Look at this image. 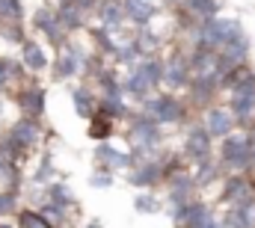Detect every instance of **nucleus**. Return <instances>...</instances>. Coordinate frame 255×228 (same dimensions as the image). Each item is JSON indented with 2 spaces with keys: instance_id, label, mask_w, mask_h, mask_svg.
Returning <instances> with one entry per match:
<instances>
[{
  "instance_id": "4468645a",
  "label": "nucleus",
  "mask_w": 255,
  "mask_h": 228,
  "mask_svg": "<svg viewBox=\"0 0 255 228\" xmlns=\"http://www.w3.org/2000/svg\"><path fill=\"white\" fill-rule=\"evenodd\" d=\"M95 163H98V169H133L130 154L119 151V148L110 145V142H98V148H95Z\"/></svg>"
},
{
  "instance_id": "7c9ffc66",
  "label": "nucleus",
  "mask_w": 255,
  "mask_h": 228,
  "mask_svg": "<svg viewBox=\"0 0 255 228\" xmlns=\"http://www.w3.org/2000/svg\"><path fill=\"white\" fill-rule=\"evenodd\" d=\"M48 202H54L60 208H71L74 205V196H71V190L65 187L63 181H54V184H48Z\"/></svg>"
},
{
  "instance_id": "412c9836",
  "label": "nucleus",
  "mask_w": 255,
  "mask_h": 228,
  "mask_svg": "<svg viewBox=\"0 0 255 228\" xmlns=\"http://www.w3.org/2000/svg\"><path fill=\"white\" fill-rule=\"evenodd\" d=\"M21 65L27 68V71H45L48 68V54H45V48L39 45V42H21Z\"/></svg>"
},
{
  "instance_id": "f3484780",
  "label": "nucleus",
  "mask_w": 255,
  "mask_h": 228,
  "mask_svg": "<svg viewBox=\"0 0 255 228\" xmlns=\"http://www.w3.org/2000/svg\"><path fill=\"white\" fill-rule=\"evenodd\" d=\"M15 101L21 107V115H27V118H42L45 115V92L39 86H24L15 95Z\"/></svg>"
},
{
  "instance_id": "20e7f679",
  "label": "nucleus",
  "mask_w": 255,
  "mask_h": 228,
  "mask_svg": "<svg viewBox=\"0 0 255 228\" xmlns=\"http://www.w3.org/2000/svg\"><path fill=\"white\" fill-rule=\"evenodd\" d=\"M142 113H148L157 124H178L184 115H187V107L175 98V95H148L142 101Z\"/></svg>"
},
{
  "instance_id": "ddd939ff",
  "label": "nucleus",
  "mask_w": 255,
  "mask_h": 228,
  "mask_svg": "<svg viewBox=\"0 0 255 228\" xmlns=\"http://www.w3.org/2000/svg\"><path fill=\"white\" fill-rule=\"evenodd\" d=\"M202 127L208 130V136H211V139H223L226 133L238 130L232 113H229V110H223V107H208V110H205V124H202Z\"/></svg>"
},
{
  "instance_id": "f8f14e48",
  "label": "nucleus",
  "mask_w": 255,
  "mask_h": 228,
  "mask_svg": "<svg viewBox=\"0 0 255 228\" xmlns=\"http://www.w3.org/2000/svg\"><path fill=\"white\" fill-rule=\"evenodd\" d=\"M33 27H36L39 33H45V39H48L54 48H60L65 39H68V33L63 30V24H60V18H57L54 9H39V12L33 15Z\"/></svg>"
},
{
  "instance_id": "f03ea898",
  "label": "nucleus",
  "mask_w": 255,
  "mask_h": 228,
  "mask_svg": "<svg viewBox=\"0 0 255 228\" xmlns=\"http://www.w3.org/2000/svg\"><path fill=\"white\" fill-rule=\"evenodd\" d=\"M229 92V113L235 118L238 130H247L255 121V71H250L244 80H238Z\"/></svg>"
},
{
  "instance_id": "c756f323",
  "label": "nucleus",
  "mask_w": 255,
  "mask_h": 228,
  "mask_svg": "<svg viewBox=\"0 0 255 228\" xmlns=\"http://www.w3.org/2000/svg\"><path fill=\"white\" fill-rule=\"evenodd\" d=\"M24 77H27V68H24V65H15V62L0 59V92L9 89L15 80H24Z\"/></svg>"
},
{
  "instance_id": "ea45409f",
  "label": "nucleus",
  "mask_w": 255,
  "mask_h": 228,
  "mask_svg": "<svg viewBox=\"0 0 255 228\" xmlns=\"http://www.w3.org/2000/svg\"><path fill=\"white\" fill-rule=\"evenodd\" d=\"M9 214H15V193L0 190V220L9 217Z\"/></svg>"
},
{
  "instance_id": "c9c22d12",
  "label": "nucleus",
  "mask_w": 255,
  "mask_h": 228,
  "mask_svg": "<svg viewBox=\"0 0 255 228\" xmlns=\"http://www.w3.org/2000/svg\"><path fill=\"white\" fill-rule=\"evenodd\" d=\"M0 33H3V39H9V42H15V45L24 42V27H21V21H0Z\"/></svg>"
},
{
  "instance_id": "4be33fe9",
  "label": "nucleus",
  "mask_w": 255,
  "mask_h": 228,
  "mask_svg": "<svg viewBox=\"0 0 255 228\" xmlns=\"http://www.w3.org/2000/svg\"><path fill=\"white\" fill-rule=\"evenodd\" d=\"M151 89H157L160 86V77H163V59H157V57H142V59H136V65H130Z\"/></svg>"
},
{
  "instance_id": "9d476101",
  "label": "nucleus",
  "mask_w": 255,
  "mask_h": 228,
  "mask_svg": "<svg viewBox=\"0 0 255 228\" xmlns=\"http://www.w3.org/2000/svg\"><path fill=\"white\" fill-rule=\"evenodd\" d=\"M6 133H9V139H12L15 145H21L24 151H33V148L39 145V139H42L39 118H27V115H21L18 121H12V127H9Z\"/></svg>"
},
{
  "instance_id": "a878e982",
  "label": "nucleus",
  "mask_w": 255,
  "mask_h": 228,
  "mask_svg": "<svg viewBox=\"0 0 255 228\" xmlns=\"http://www.w3.org/2000/svg\"><path fill=\"white\" fill-rule=\"evenodd\" d=\"M71 101H74V110L83 118H92V115L98 113V98H95V92L89 86H77L71 92Z\"/></svg>"
},
{
  "instance_id": "37998d69",
  "label": "nucleus",
  "mask_w": 255,
  "mask_h": 228,
  "mask_svg": "<svg viewBox=\"0 0 255 228\" xmlns=\"http://www.w3.org/2000/svg\"><path fill=\"white\" fill-rule=\"evenodd\" d=\"M196 228H223V223H220L214 214H208V217H205V220H202V223H199Z\"/></svg>"
},
{
  "instance_id": "1a4fd4ad",
  "label": "nucleus",
  "mask_w": 255,
  "mask_h": 228,
  "mask_svg": "<svg viewBox=\"0 0 255 228\" xmlns=\"http://www.w3.org/2000/svg\"><path fill=\"white\" fill-rule=\"evenodd\" d=\"M184 157L190 163H199L205 157H214V139L208 136V130L202 124H190V130L184 136Z\"/></svg>"
},
{
  "instance_id": "0eeeda50",
  "label": "nucleus",
  "mask_w": 255,
  "mask_h": 228,
  "mask_svg": "<svg viewBox=\"0 0 255 228\" xmlns=\"http://www.w3.org/2000/svg\"><path fill=\"white\" fill-rule=\"evenodd\" d=\"M190 65H187V54H172V57L163 62V77H160V83L166 86V89H172V92H178V89H187L190 86Z\"/></svg>"
},
{
  "instance_id": "4c0bfd02",
  "label": "nucleus",
  "mask_w": 255,
  "mask_h": 228,
  "mask_svg": "<svg viewBox=\"0 0 255 228\" xmlns=\"http://www.w3.org/2000/svg\"><path fill=\"white\" fill-rule=\"evenodd\" d=\"M133 208H136L139 214H154V211H157V199H154V193H139V196L133 199Z\"/></svg>"
},
{
  "instance_id": "393cba45",
  "label": "nucleus",
  "mask_w": 255,
  "mask_h": 228,
  "mask_svg": "<svg viewBox=\"0 0 255 228\" xmlns=\"http://www.w3.org/2000/svg\"><path fill=\"white\" fill-rule=\"evenodd\" d=\"M119 89H122V95L133 98V101H145V98L154 92V89H151V86H148V83H145V80H142L136 71H133V68L128 71V77L122 80V83H119Z\"/></svg>"
},
{
  "instance_id": "49530a36",
  "label": "nucleus",
  "mask_w": 255,
  "mask_h": 228,
  "mask_svg": "<svg viewBox=\"0 0 255 228\" xmlns=\"http://www.w3.org/2000/svg\"><path fill=\"white\" fill-rule=\"evenodd\" d=\"M0 228H18V226H9V223H0Z\"/></svg>"
},
{
  "instance_id": "09e8293b",
  "label": "nucleus",
  "mask_w": 255,
  "mask_h": 228,
  "mask_svg": "<svg viewBox=\"0 0 255 228\" xmlns=\"http://www.w3.org/2000/svg\"><path fill=\"white\" fill-rule=\"evenodd\" d=\"M0 113H3V95H0Z\"/></svg>"
},
{
  "instance_id": "39448f33",
  "label": "nucleus",
  "mask_w": 255,
  "mask_h": 228,
  "mask_svg": "<svg viewBox=\"0 0 255 228\" xmlns=\"http://www.w3.org/2000/svg\"><path fill=\"white\" fill-rule=\"evenodd\" d=\"M83 51L71 42V39H65L63 45L57 48V68H54V77L57 80H68V77H74V74H80L83 71Z\"/></svg>"
},
{
  "instance_id": "5701e85b",
  "label": "nucleus",
  "mask_w": 255,
  "mask_h": 228,
  "mask_svg": "<svg viewBox=\"0 0 255 228\" xmlns=\"http://www.w3.org/2000/svg\"><path fill=\"white\" fill-rule=\"evenodd\" d=\"M220 175H223V166H220L217 157H205V160L193 163V181H196V187H211Z\"/></svg>"
},
{
  "instance_id": "e433bc0d",
  "label": "nucleus",
  "mask_w": 255,
  "mask_h": 228,
  "mask_svg": "<svg viewBox=\"0 0 255 228\" xmlns=\"http://www.w3.org/2000/svg\"><path fill=\"white\" fill-rule=\"evenodd\" d=\"M89 121H92V127H89V130H92V136H98V139H107V136H110V127H113V118H107V115L95 113L92 118H89Z\"/></svg>"
},
{
  "instance_id": "2f4dec72",
  "label": "nucleus",
  "mask_w": 255,
  "mask_h": 228,
  "mask_svg": "<svg viewBox=\"0 0 255 228\" xmlns=\"http://www.w3.org/2000/svg\"><path fill=\"white\" fill-rule=\"evenodd\" d=\"M0 157H6V160H12L15 166H21L24 157H27V151H24L21 145H15V142L9 139V133H3V136H0Z\"/></svg>"
},
{
  "instance_id": "de8ad7c7",
  "label": "nucleus",
  "mask_w": 255,
  "mask_h": 228,
  "mask_svg": "<svg viewBox=\"0 0 255 228\" xmlns=\"http://www.w3.org/2000/svg\"><path fill=\"white\" fill-rule=\"evenodd\" d=\"M86 228H101V226H98V223H89V226H86Z\"/></svg>"
},
{
  "instance_id": "a19ab883",
  "label": "nucleus",
  "mask_w": 255,
  "mask_h": 228,
  "mask_svg": "<svg viewBox=\"0 0 255 228\" xmlns=\"http://www.w3.org/2000/svg\"><path fill=\"white\" fill-rule=\"evenodd\" d=\"M89 184H92V187H110V184H113V175H110L107 169H98L92 178H89Z\"/></svg>"
},
{
  "instance_id": "a211bd4d",
  "label": "nucleus",
  "mask_w": 255,
  "mask_h": 228,
  "mask_svg": "<svg viewBox=\"0 0 255 228\" xmlns=\"http://www.w3.org/2000/svg\"><path fill=\"white\" fill-rule=\"evenodd\" d=\"M119 3H122L125 21L136 24V30H139V27H148L151 18H154V12H157V6H154L151 0H119Z\"/></svg>"
},
{
  "instance_id": "6ab92c4d",
  "label": "nucleus",
  "mask_w": 255,
  "mask_h": 228,
  "mask_svg": "<svg viewBox=\"0 0 255 228\" xmlns=\"http://www.w3.org/2000/svg\"><path fill=\"white\" fill-rule=\"evenodd\" d=\"M223 228H255V199L241 202V205H229Z\"/></svg>"
},
{
  "instance_id": "c03bdc74",
  "label": "nucleus",
  "mask_w": 255,
  "mask_h": 228,
  "mask_svg": "<svg viewBox=\"0 0 255 228\" xmlns=\"http://www.w3.org/2000/svg\"><path fill=\"white\" fill-rule=\"evenodd\" d=\"M48 175H51V163H48V160H45V163H42V169L36 172V181H45V178H48Z\"/></svg>"
},
{
  "instance_id": "aec40b11",
  "label": "nucleus",
  "mask_w": 255,
  "mask_h": 228,
  "mask_svg": "<svg viewBox=\"0 0 255 228\" xmlns=\"http://www.w3.org/2000/svg\"><path fill=\"white\" fill-rule=\"evenodd\" d=\"M217 54L226 59L229 65H241V62H247V59H250V36H247V33H241V36L229 39Z\"/></svg>"
},
{
  "instance_id": "f257e3e1",
  "label": "nucleus",
  "mask_w": 255,
  "mask_h": 228,
  "mask_svg": "<svg viewBox=\"0 0 255 228\" xmlns=\"http://www.w3.org/2000/svg\"><path fill=\"white\" fill-rule=\"evenodd\" d=\"M217 160L223 172L229 175H250L255 169L253 166V142L247 136V130H232L220 139V151H217Z\"/></svg>"
},
{
  "instance_id": "2eb2a0df",
  "label": "nucleus",
  "mask_w": 255,
  "mask_h": 228,
  "mask_svg": "<svg viewBox=\"0 0 255 228\" xmlns=\"http://www.w3.org/2000/svg\"><path fill=\"white\" fill-rule=\"evenodd\" d=\"M130 184L133 187H157V184H163V166H160V160H154V157H148V160H142V163H136L133 172H130Z\"/></svg>"
},
{
  "instance_id": "c85d7f7f",
  "label": "nucleus",
  "mask_w": 255,
  "mask_h": 228,
  "mask_svg": "<svg viewBox=\"0 0 255 228\" xmlns=\"http://www.w3.org/2000/svg\"><path fill=\"white\" fill-rule=\"evenodd\" d=\"M181 9H187L193 18L202 21V18H214L220 12V0H184Z\"/></svg>"
},
{
  "instance_id": "b1692460",
  "label": "nucleus",
  "mask_w": 255,
  "mask_h": 228,
  "mask_svg": "<svg viewBox=\"0 0 255 228\" xmlns=\"http://www.w3.org/2000/svg\"><path fill=\"white\" fill-rule=\"evenodd\" d=\"M54 12H57V18H60V24H63L65 33H74V30L83 27V18H86V15H83L71 0H60V6H57Z\"/></svg>"
},
{
  "instance_id": "dca6fc26",
  "label": "nucleus",
  "mask_w": 255,
  "mask_h": 228,
  "mask_svg": "<svg viewBox=\"0 0 255 228\" xmlns=\"http://www.w3.org/2000/svg\"><path fill=\"white\" fill-rule=\"evenodd\" d=\"M98 21H101V30L104 33H119L122 24H125V12H122V3L119 0H98Z\"/></svg>"
},
{
  "instance_id": "7ed1b4c3",
  "label": "nucleus",
  "mask_w": 255,
  "mask_h": 228,
  "mask_svg": "<svg viewBox=\"0 0 255 228\" xmlns=\"http://www.w3.org/2000/svg\"><path fill=\"white\" fill-rule=\"evenodd\" d=\"M128 121V133H130V139H133V145L136 148H142L148 157H151V151L160 145V124L151 118L148 113H130L125 118Z\"/></svg>"
},
{
  "instance_id": "f704fd0d",
  "label": "nucleus",
  "mask_w": 255,
  "mask_h": 228,
  "mask_svg": "<svg viewBox=\"0 0 255 228\" xmlns=\"http://www.w3.org/2000/svg\"><path fill=\"white\" fill-rule=\"evenodd\" d=\"M0 21H24L21 0H0Z\"/></svg>"
},
{
  "instance_id": "bb28decb",
  "label": "nucleus",
  "mask_w": 255,
  "mask_h": 228,
  "mask_svg": "<svg viewBox=\"0 0 255 228\" xmlns=\"http://www.w3.org/2000/svg\"><path fill=\"white\" fill-rule=\"evenodd\" d=\"M130 42H133V48H136L139 59H142V57H154V51L160 48V36H157V33H151L148 27H139V30H136V36H133Z\"/></svg>"
},
{
  "instance_id": "423d86ee",
  "label": "nucleus",
  "mask_w": 255,
  "mask_h": 228,
  "mask_svg": "<svg viewBox=\"0 0 255 228\" xmlns=\"http://www.w3.org/2000/svg\"><path fill=\"white\" fill-rule=\"evenodd\" d=\"M190 104L193 107H211L220 95V77L217 74H193L190 77Z\"/></svg>"
},
{
  "instance_id": "9b49d317",
  "label": "nucleus",
  "mask_w": 255,
  "mask_h": 228,
  "mask_svg": "<svg viewBox=\"0 0 255 228\" xmlns=\"http://www.w3.org/2000/svg\"><path fill=\"white\" fill-rule=\"evenodd\" d=\"M163 184L169 187V202H172V205H187V202H193V196H196V190H199L196 181H193V172H187V169L172 172Z\"/></svg>"
},
{
  "instance_id": "cd10ccee",
  "label": "nucleus",
  "mask_w": 255,
  "mask_h": 228,
  "mask_svg": "<svg viewBox=\"0 0 255 228\" xmlns=\"http://www.w3.org/2000/svg\"><path fill=\"white\" fill-rule=\"evenodd\" d=\"M0 187L9 190V193H15L21 187V166H15L6 157H0Z\"/></svg>"
},
{
  "instance_id": "79ce46f5",
  "label": "nucleus",
  "mask_w": 255,
  "mask_h": 228,
  "mask_svg": "<svg viewBox=\"0 0 255 228\" xmlns=\"http://www.w3.org/2000/svg\"><path fill=\"white\" fill-rule=\"evenodd\" d=\"M71 3H74V6H77L83 15H86V12H92V9L98 6V0H71Z\"/></svg>"
},
{
  "instance_id": "72a5a7b5",
  "label": "nucleus",
  "mask_w": 255,
  "mask_h": 228,
  "mask_svg": "<svg viewBox=\"0 0 255 228\" xmlns=\"http://www.w3.org/2000/svg\"><path fill=\"white\" fill-rule=\"evenodd\" d=\"M113 59L119 62V65H136V59H139V54H136V48H133V42H122V45H116V51H113Z\"/></svg>"
},
{
  "instance_id": "58836bf2",
  "label": "nucleus",
  "mask_w": 255,
  "mask_h": 228,
  "mask_svg": "<svg viewBox=\"0 0 255 228\" xmlns=\"http://www.w3.org/2000/svg\"><path fill=\"white\" fill-rule=\"evenodd\" d=\"M39 214H42V217H45L48 223H54V220H57V226H60V223L65 220V208H60V205H54V202H45Z\"/></svg>"
},
{
  "instance_id": "6e6552de",
  "label": "nucleus",
  "mask_w": 255,
  "mask_h": 228,
  "mask_svg": "<svg viewBox=\"0 0 255 228\" xmlns=\"http://www.w3.org/2000/svg\"><path fill=\"white\" fill-rule=\"evenodd\" d=\"M255 199V184L250 181V175H226L223 190H220V202L223 205H241Z\"/></svg>"
},
{
  "instance_id": "473e14b6",
  "label": "nucleus",
  "mask_w": 255,
  "mask_h": 228,
  "mask_svg": "<svg viewBox=\"0 0 255 228\" xmlns=\"http://www.w3.org/2000/svg\"><path fill=\"white\" fill-rule=\"evenodd\" d=\"M18 228H57V226L48 223L39 211H21V217H18Z\"/></svg>"
},
{
  "instance_id": "a18cd8bd",
  "label": "nucleus",
  "mask_w": 255,
  "mask_h": 228,
  "mask_svg": "<svg viewBox=\"0 0 255 228\" xmlns=\"http://www.w3.org/2000/svg\"><path fill=\"white\" fill-rule=\"evenodd\" d=\"M163 3H166V6H181L184 0H163Z\"/></svg>"
}]
</instances>
